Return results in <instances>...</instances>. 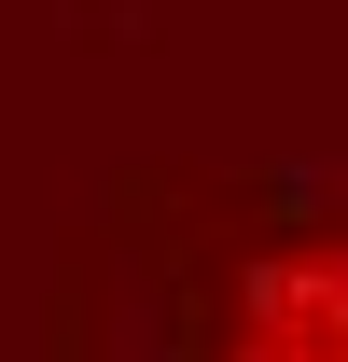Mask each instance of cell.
<instances>
[{"mask_svg":"<svg viewBox=\"0 0 348 362\" xmlns=\"http://www.w3.org/2000/svg\"><path fill=\"white\" fill-rule=\"evenodd\" d=\"M223 362H348V223L279 237L237 307H223Z\"/></svg>","mask_w":348,"mask_h":362,"instance_id":"cell-1","label":"cell"}]
</instances>
